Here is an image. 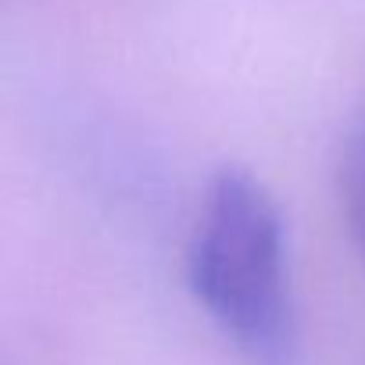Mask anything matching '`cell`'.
<instances>
[{
  "label": "cell",
  "mask_w": 365,
  "mask_h": 365,
  "mask_svg": "<svg viewBox=\"0 0 365 365\" xmlns=\"http://www.w3.org/2000/svg\"><path fill=\"white\" fill-rule=\"evenodd\" d=\"M187 283L247 365L297 361L301 322L287 222L247 168L230 165L212 175L187 244Z\"/></svg>",
  "instance_id": "6da1fadb"
},
{
  "label": "cell",
  "mask_w": 365,
  "mask_h": 365,
  "mask_svg": "<svg viewBox=\"0 0 365 365\" xmlns=\"http://www.w3.org/2000/svg\"><path fill=\"white\" fill-rule=\"evenodd\" d=\"M336 187H340V205H344L351 240L365 262V101L344 129L340 161H336Z\"/></svg>",
  "instance_id": "7a4b0ae2"
}]
</instances>
